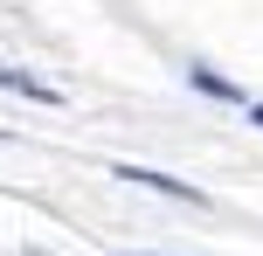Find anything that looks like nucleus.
Segmentation results:
<instances>
[{
  "label": "nucleus",
  "mask_w": 263,
  "mask_h": 256,
  "mask_svg": "<svg viewBox=\"0 0 263 256\" xmlns=\"http://www.w3.org/2000/svg\"><path fill=\"white\" fill-rule=\"evenodd\" d=\"M118 180H132V187L145 194H166V201H187V208H208V194L194 187V180H173V173H153V166H111Z\"/></svg>",
  "instance_id": "f257e3e1"
},
{
  "label": "nucleus",
  "mask_w": 263,
  "mask_h": 256,
  "mask_svg": "<svg viewBox=\"0 0 263 256\" xmlns=\"http://www.w3.org/2000/svg\"><path fill=\"white\" fill-rule=\"evenodd\" d=\"M0 90H21V97H35V104H63V90L42 83V76H28V69H0Z\"/></svg>",
  "instance_id": "f03ea898"
},
{
  "label": "nucleus",
  "mask_w": 263,
  "mask_h": 256,
  "mask_svg": "<svg viewBox=\"0 0 263 256\" xmlns=\"http://www.w3.org/2000/svg\"><path fill=\"white\" fill-rule=\"evenodd\" d=\"M187 83H194V90H208V97H222V104H250V97H242L229 76H215L208 63H194V69H187Z\"/></svg>",
  "instance_id": "7ed1b4c3"
},
{
  "label": "nucleus",
  "mask_w": 263,
  "mask_h": 256,
  "mask_svg": "<svg viewBox=\"0 0 263 256\" xmlns=\"http://www.w3.org/2000/svg\"><path fill=\"white\" fill-rule=\"evenodd\" d=\"M250 125H263V104H250Z\"/></svg>",
  "instance_id": "20e7f679"
},
{
  "label": "nucleus",
  "mask_w": 263,
  "mask_h": 256,
  "mask_svg": "<svg viewBox=\"0 0 263 256\" xmlns=\"http://www.w3.org/2000/svg\"><path fill=\"white\" fill-rule=\"evenodd\" d=\"M21 256H42V249H21Z\"/></svg>",
  "instance_id": "39448f33"
},
{
  "label": "nucleus",
  "mask_w": 263,
  "mask_h": 256,
  "mask_svg": "<svg viewBox=\"0 0 263 256\" xmlns=\"http://www.w3.org/2000/svg\"><path fill=\"white\" fill-rule=\"evenodd\" d=\"M0 139H7V132H0Z\"/></svg>",
  "instance_id": "423d86ee"
}]
</instances>
